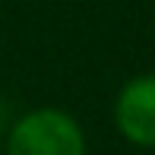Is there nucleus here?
<instances>
[{
  "label": "nucleus",
  "instance_id": "obj_1",
  "mask_svg": "<svg viewBox=\"0 0 155 155\" xmlns=\"http://www.w3.org/2000/svg\"><path fill=\"white\" fill-rule=\"evenodd\" d=\"M6 155H86V136L67 111L38 108L10 130Z\"/></svg>",
  "mask_w": 155,
  "mask_h": 155
},
{
  "label": "nucleus",
  "instance_id": "obj_2",
  "mask_svg": "<svg viewBox=\"0 0 155 155\" xmlns=\"http://www.w3.org/2000/svg\"><path fill=\"white\" fill-rule=\"evenodd\" d=\"M114 124L127 143L155 149V73H139L124 82L114 101Z\"/></svg>",
  "mask_w": 155,
  "mask_h": 155
}]
</instances>
